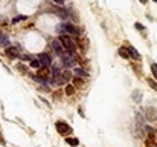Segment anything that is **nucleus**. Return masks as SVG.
I'll return each mask as SVG.
<instances>
[{
  "instance_id": "nucleus-29",
  "label": "nucleus",
  "mask_w": 157,
  "mask_h": 147,
  "mask_svg": "<svg viewBox=\"0 0 157 147\" xmlns=\"http://www.w3.org/2000/svg\"><path fill=\"white\" fill-rule=\"evenodd\" d=\"M53 3H57V5H63V3H64V0H53Z\"/></svg>"
},
{
  "instance_id": "nucleus-3",
  "label": "nucleus",
  "mask_w": 157,
  "mask_h": 147,
  "mask_svg": "<svg viewBox=\"0 0 157 147\" xmlns=\"http://www.w3.org/2000/svg\"><path fill=\"white\" fill-rule=\"evenodd\" d=\"M61 58H63L64 66H67V68H72V66H75V63H76V57H75L73 54H70V52L63 54V55H61Z\"/></svg>"
},
{
  "instance_id": "nucleus-5",
  "label": "nucleus",
  "mask_w": 157,
  "mask_h": 147,
  "mask_svg": "<svg viewBox=\"0 0 157 147\" xmlns=\"http://www.w3.org/2000/svg\"><path fill=\"white\" fill-rule=\"evenodd\" d=\"M38 61L41 64V68H49L50 63H52V58L49 54H40L38 55Z\"/></svg>"
},
{
  "instance_id": "nucleus-23",
  "label": "nucleus",
  "mask_w": 157,
  "mask_h": 147,
  "mask_svg": "<svg viewBox=\"0 0 157 147\" xmlns=\"http://www.w3.org/2000/svg\"><path fill=\"white\" fill-rule=\"evenodd\" d=\"M145 144H146V147H157V144L153 141V139H149V138L145 141Z\"/></svg>"
},
{
  "instance_id": "nucleus-9",
  "label": "nucleus",
  "mask_w": 157,
  "mask_h": 147,
  "mask_svg": "<svg viewBox=\"0 0 157 147\" xmlns=\"http://www.w3.org/2000/svg\"><path fill=\"white\" fill-rule=\"evenodd\" d=\"M78 45H79V48L83 49L84 52H86V51L88 49V40H87L86 37H81V38L78 40Z\"/></svg>"
},
{
  "instance_id": "nucleus-27",
  "label": "nucleus",
  "mask_w": 157,
  "mask_h": 147,
  "mask_svg": "<svg viewBox=\"0 0 157 147\" xmlns=\"http://www.w3.org/2000/svg\"><path fill=\"white\" fill-rule=\"evenodd\" d=\"M17 69H18V71H22L23 74H26V68H25L23 64H17Z\"/></svg>"
},
{
  "instance_id": "nucleus-17",
  "label": "nucleus",
  "mask_w": 157,
  "mask_h": 147,
  "mask_svg": "<svg viewBox=\"0 0 157 147\" xmlns=\"http://www.w3.org/2000/svg\"><path fill=\"white\" fill-rule=\"evenodd\" d=\"M73 84L76 86V88H79V89H81V88H84V80L78 77V78H75V80H73Z\"/></svg>"
},
{
  "instance_id": "nucleus-31",
  "label": "nucleus",
  "mask_w": 157,
  "mask_h": 147,
  "mask_svg": "<svg viewBox=\"0 0 157 147\" xmlns=\"http://www.w3.org/2000/svg\"><path fill=\"white\" fill-rule=\"evenodd\" d=\"M140 3H142V5H145V3H146V0H140Z\"/></svg>"
},
{
  "instance_id": "nucleus-8",
  "label": "nucleus",
  "mask_w": 157,
  "mask_h": 147,
  "mask_svg": "<svg viewBox=\"0 0 157 147\" xmlns=\"http://www.w3.org/2000/svg\"><path fill=\"white\" fill-rule=\"evenodd\" d=\"M125 49H127V52H128V55H130V57H133L134 60H139V58H140L139 52L136 51V49L133 48V46H130V48H125Z\"/></svg>"
},
{
  "instance_id": "nucleus-18",
  "label": "nucleus",
  "mask_w": 157,
  "mask_h": 147,
  "mask_svg": "<svg viewBox=\"0 0 157 147\" xmlns=\"http://www.w3.org/2000/svg\"><path fill=\"white\" fill-rule=\"evenodd\" d=\"M66 141H67V144H70V146H73V147H76L78 144H79V141L76 138H66Z\"/></svg>"
},
{
  "instance_id": "nucleus-26",
  "label": "nucleus",
  "mask_w": 157,
  "mask_h": 147,
  "mask_svg": "<svg viewBox=\"0 0 157 147\" xmlns=\"http://www.w3.org/2000/svg\"><path fill=\"white\" fill-rule=\"evenodd\" d=\"M26 17L25 16H18V17H14L12 18V23H17V22H20V20H25Z\"/></svg>"
},
{
  "instance_id": "nucleus-4",
  "label": "nucleus",
  "mask_w": 157,
  "mask_h": 147,
  "mask_svg": "<svg viewBox=\"0 0 157 147\" xmlns=\"http://www.w3.org/2000/svg\"><path fill=\"white\" fill-rule=\"evenodd\" d=\"M61 31H66L67 34H72V35H79L81 34V31L76 28V26H73L70 23H63V26L60 28Z\"/></svg>"
},
{
  "instance_id": "nucleus-1",
  "label": "nucleus",
  "mask_w": 157,
  "mask_h": 147,
  "mask_svg": "<svg viewBox=\"0 0 157 147\" xmlns=\"http://www.w3.org/2000/svg\"><path fill=\"white\" fill-rule=\"evenodd\" d=\"M60 43L64 46V49L67 51V52H70V54H73V51L76 49V45L73 43V40L70 38V37H67V35H61L60 37Z\"/></svg>"
},
{
  "instance_id": "nucleus-12",
  "label": "nucleus",
  "mask_w": 157,
  "mask_h": 147,
  "mask_svg": "<svg viewBox=\"0 0 157 147\" xmlns=\"http://www.w3.org/2000/svg\"><path fill=\"white\" fill-rule=\"evenodd\" d=\"M73 74H75L76 77H79V78H81V77H83V78H86V77L88 75V74H87L84 69H81V68H76V69L73 71Z\"/></svg>"
},
{
  "instance_id": "nucleus-32",
  "label": "nucleus",
  "mask_w": 157,
  "mask_h": 147,
  "mask_svg": "<svg viewBox=\"0 0 157 147\" xmlns=\"http://www.w3.org/2000/svg\"><path fill=\"white\" fill-rule=\"evenodd\" d=\"M2 35H3V34H2V32H0V38H2Z\"/></svg>"
},
{
  "instance_id": "nucleus-30",
  "label": "nucleus",
  "mask_w": 157,
  "mask_h": 147,
  "mask_svg": "<svg viewBox=\"0 0 157 147\" xmlns=\"http://www.w3.org/2000/svg\"><path fill=\"white\" fill-rule=\"evenodd\" d=\"M0 144H2V146H5V144H6V143H5V139L2 138V135H0Z\"/></svg>"
},
{
  "instance_id": "nucleus-28",
  "label": "nucleus",
  "mask_w": 157,
  "mask_h": 147,
  "mask_svg": "<svg viewBox=\"0 0 157 147\" xmlns=\"http://www.w3.org/2000/svg\"><path fill=\"white\" fill-rule=\"evenodd\" d=\"M136 29H143V25H140V23H136Z\"/></svg>"
},
{
  "instance_id": "nucleus-25",
  "label": "nucleus",
  "mask_w": 157,
  "mask_h": 147,
  "mask_svg": "<svg viewBox=\"0 0 157 147\" xmlns=\"http://www.w3.org/2000/svg\"><path fill=\"white\" fill-rule=\"evenodd\" d=\"M18 57H20V60H29V61L32 60V55H28V54H23V55H18Z\"/></svg>"
},
{
  "instance_id": "nucleus-22",
  "label": "nucleus",
  "mask_w": 157,
  "mask_h": 147,
  "mask_svg": "<svg viewBox=\"0 0 157 147\" xmlns=\"http://www.w3.org/2000/svg\"><path fill=\"white\" fill-rule=\"evenodd\" d=\"M73 92H75V88H73V86H66V93H67V95H73Z\"/></svg>"
},
{
  "instance_id": "nucleus-2",
  "label": "nucleus",
  "mask_w": 157,
  "mask_h": 147,
  "mask_svg": "<svg viewBox=\"0 0 157 147\" xmlns=\"http://www.w3.org/2000/svg\"><path fill=\"white\" fill-rule=\"evenodd\" d=\"M55 127H57L60 135H69V133H72V127H70L69 124L63 123V121H57L55 123Z\"/></svg>"
},
{
  "instance_id": "nucleus-13",
  "label": "nucleus",
  "mask_w": 157,
  "mask_h": 147,
  "mask_svg": "<svg viewBox=\"0 0 157 147\" xmlns=\"http://www.w3.org/2000/svg\"><path fill=\"white\" fill-rule=\"evenodd\" d=\"M131 97H133V100H134V103H140V101H142V92H140V90H134Z\"/></svg>"
},
{
  "instance_id": "nucleus-19",
  "label": "nucleus",
  "mask_w": 157,
  "mask_h": 147,
  "mask_svg": "<svg viewBox=\"0 0 157 147\" xmlns=\"http://www.w3.org/2000/svg\"><path fill=\"white\" fill-rule=\"evenodd\" d=\"M119 55H121L122 58H127V60L130 58V55H128V52H127L125 48H121V49H119Z\"/></svg>"
},
{
  "instance_id": "nucleus-15",
  "label": "nucleus",
  "mask_w": 157,
  "mask_h": 147,
  "mask_svg": "<svg viewBox=\"0 0 157 147\" xmlns=\"http://www.w3.org/2000/svg\"><path fill=\"white\" fill-rule=\"evenodd\" d=\"M53 12H55V14H57L58 17H61V18H67V17H69V14H67V12H66L64 9H60V8L53 9Z\"/></svg>"
},
{
  "instance_id": "nucleus-16",
  "label": "nucleus",
  "mask_w": 157,
  "mask_h": 147,
  "mask_svg": "<svg viewBox=\"0 0 157 147\" xmlns=\"http://www.w3.org/2000/svg\"><path fill=\"white\" fill-rule=\"evenodd\" d=\"M0 46H5V48H8L9 46V38H8V35H2V38H0Z\"/></svg>"
},
{
  "instance_id": "nucleus-10",
  "label": "nucleus",
  "mask_w": 157,
  "mask_h": 147,
  "mask_svg": "<svg viewBox=\"0 0 157 147\" xmlns=\"http://www.w3.org/2000/svg\"><path fill=\"white\" fill-rule=\"evenodd\" d=\"M52 46H53V51H55L58 55H63V54H64L63 46H61V43H60V42H53V45H52Z\"/></svg>"
},
{
  "instance_id": "nucleus-24",
  "label": "nucleus",
  "mask_w": 157,
  "mask_h": 147,
  "mask_svg": "<svg viewBox=\"0 0 157 147\" xmlns=\"http://www.w3.org/2000/svg\"><path fill=\"white\" fill-rule=\"evenodd\" d=\"M151 71H153L154 77H156V80H157V64H156V63H153V64H151Z\"/></svg>"
},
{
  "instance_id": "nucleus-34",
  "label": "nucleus",
  "mask_w": 157,
  "mask_h": 147,
  "mask_svg": "<svg viewBox=\"0 0 157 147\" xmlns=\"http://www.w3.org/2000/svg\"><path fill=\"white\" fill-rule=\"evenodd\" d=\"M156 133H157V130H156Z\"/></svg>"
},
{
  "instance_id": "nucleus-20",
  "label": "nucleus",
  "mask_w": 157,
  "mask_h": 147,
  "mask_svg": "<svg viewBox=\"0 0 157 147\" xmlns=\"http://www.w3.org/2000/svg\"><path fill=\"white\" fill-rule=\"evenodd\" d=\"M146 83H148V84H149V86H151V88H153V89H154V90L157 92V83L154 81V80H153V78H148V80H146Z\"/></svg>"
},
{
  "instance_id": "nucleus-11",
  "label": "nucleus",
  "mask_w": 157,
  "mask_h": 147,
  "mask_svg": "<svg viewBox=\"0 0 157 147\" xmlns=\"http://www.w3.org/2000/svg\"><path fill=\"white\" fill-rule=\"evenodd\" d=\"M143 129H145V132L148 133V136H149V139H154V136H156V130L153 129V127H149V126H143Z\"/></svg>"
},
{
  "instance_id": "nucleus-6",
  "label": "nucleus",
  "mask_w": 157,
  "mask_h": 147,
  "mask_svg": "<svg viewBox=\"0 0 157 147\" xmlns=\"http://www.w3.org/2000/svg\"><path fill=\"white\" fill-rule=\"evenodd\" d=\"M5 54L8 55L9 58H18V49L17 48H12V46H8V48H6V51H5Z\"/></svg>"
},
{
  "instance_id": "nucleus-14",
  "label": "nucleus",
  "mask_w": 157,
  "mask_h": 147,
  "mask_svg": "<svg viewBox=\"0 0 157 147\" xmlns=\"http://www.w3.org/2000/svg\"><path fill=\"white\" fill-rule=\"evenodd\" d=\"M70 77H72V72H70V71H64V72H61V80H63V83L69 81Z\"/></svg>"
},
{
  "instance_id": "nucleus-33",
  "label": "nucleus",
  "mask_w": 157,
  "mask_h": 147,
  "mask_svg": "<svg viewBox=\"0 0 157 147\" xmlns=\"http://www.w3.org/2000/svg\"><path fill=\"white\" fill-rule=\"evenodd\" d=\"M154 2H156V3H157V0H154Z\"/></svg>"
},
{
  "instance_id": "nucleus-21",
  "label": "nucleus",
  "mask_w": 157,
  "mask_h": 147,
  "mask_svg": "<svg viewBox=\"0 0 157 147\" xmlns=\"http://www.w3.org/2000/svg\"><path fill=\"white\" fill-rule=\"evenodd\" d=\"M31 66H32V68H37V69H40V68H41V64H40V61H38V60H31Z\"/></svg>"
},
{
  "instance_id": "nucleus-7",
  "label": "nucleus",
  "mask_w": 157,
  "mask_h": 147,
  "mask_svg": "<svg viewBox=\"0 0 157 147\" xmlns=\"http://www.w3.org/2000/svg\"><path fill=\"white\" fill-rule=\"evenodd\" d=\"M37 75H38L40 78H43L44 81H46V80L49 78V71H47V68H40L38 72H37Z\"/></svg>"
}]
</instances>
